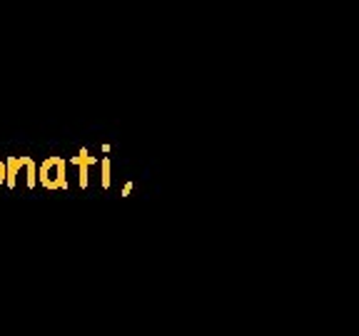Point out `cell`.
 <instances>
[{"instance_id": "obj_1", "label": "cell", "mask_w": 359, "mask_h": 336, "mask_svg": "<svg viewBox=\"0 0 359 336\" xmlns=\"http://www.w3.org/2000/svg\"><path fill=\"white\" fill-rule=\"evenodd\" d=\"M67 162L60 155H50L45 157L38 167V182L43 190L48 192H60L67 190Z\"/></svg>"}, {"instance_id": "obj_2", "label": "cell", "mask_w": 359, "mask_h": 336, "mask_svg": "<svg viewBox=\"0 0 359 336\" xmlns=\"http://www.w3.org/2000/svg\"><path fill=\"white\" fill-rule=\"evenodd\" d=\"M6 164H8V182H6V187L13 192L18 187V174H20V169H25V155H11L6 160Z\"/></svg>"}, {"instance_id": "obj_3", "label": "cell", "mask_w": 359, "mask_h": 336, "mask_svg": "<svg viewBox=\"0 0 359 336\" xmlns=\"http://www.w3.org/2000/svg\"><path fill=\"white\" fill-rule=\"evenodd\" d=\"M70 162H73L75 167L80 169V187L85 190V187H88V167H90L93 162H95V157H90V155H88V150L83 147V150H80V155H75L73 160H70Z\"/></svg>"}, {"instance_id": "obj_4", "label": "cell", "mask_w": 359, "mask_h": 336, "mask_svg": "<svg viewBox=\"0 0 359 336\" xmlns=\"http://www.w3.org/2000/svg\"><path fill=\"white\" fill-rule=\"evenodd\" d=\"M25 185H28V190L38 187V162L28 155H25Z\"/></svg>"}, {"instance_id": "obj_5", "label": "cell", "mask_w": 359, "mask_h": 336, "mask_svg": "<svg viewBox=\"0 0 359 336\" xmlns=\"http://www.w3.org/2000/svg\"><path fill=\"white\" fill-rule=\"evenodd\" d=\"M102 187H110V162L107 160H102Z\"/></svg>"}, {"instance_id": "obj_6", "label": "cell", "mask_w": 359, "mask_h": 336, "mask_svg": "<svg viewBox=\"0 0 359 336\" xmlns=\"http://www.w3.org/2000/svg\"><path fill=\"white\" fill-rule=\"evenodd\" d=\"M6 182H8V164H6V160L0 157V187H6Z\"/></svg>"}]
</instances>
